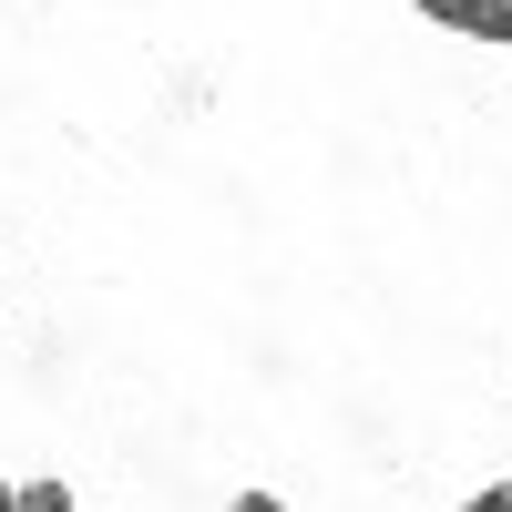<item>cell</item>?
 Listing matches in <instances>:
<instances>
[{
  "instance_id": "6da1fadb",
  "label": "cell",
  "mask_w": 512,
  "mask_h": 512,
  "mask_svg": "<svg viewBox=\"0 0 512 512\" xmlns=\"http://www.w3.org/2000/svg\"><path fill=\"white\" fill-rule=\"evenodd\" d=\"M410 11L461 31V41H502V52H512V0H410Z\"/></svg>"
},
{
  "instance_id": "7a4b0ae2",
  "label": "cell",
  "mask_w": 512,
  "mask_h": 512,
  "mask_svg": "<svg viewBox=\"0 0 512 512\" xmlns=\"http://www.w3.org/2000/svg\"><path fill=\"white\" fill-rule=\"evenodd\" d=\"M21 512H72V492L62 482H21Z\"/></svg>"
},
{
  "instance_id": "3957f363",
  "label": "cell",
  "mask_w": 512,
  "mask_h": 512,
  "mask_svg": "<svg viewBox=\"0 0 512 512\" xmlns=\"http://www.w3.org/2000/svg\"><path fill=\"white\" fill-rule=\"evenodd\" d=\"M226 512H287V502H277V492H236Z\"/></svg>"
},
{
  "instance_id": "277c9868",
  "label": "cell",
  "mask_w": 512,
  "mask_h": 512,
  "mask_svg": "<svg viewBox=\"0 0 512 512\" xmlns=\"http://www.w3.org/2000/svg\"><path fill=\"white\" fill-rule=\"evenodd\" d=\"M472 512H512V482H492V492H472Z\"/></svg>"
},
{
  "instance_id": "5b68a950",
  "label": "cell",
  "mask_w": 512,
  "mask_h": 512,
  "mask_svg": "<svg viewBox=\"0 0 512 512\" xmlns=\"http://www.w3.org/2000/svg\"><path fill=\"white\" fill-rule=\"evenodd\" d=\"M0 512H21V492H11V482H0Z\"/></svg>"
}]
</instances>
